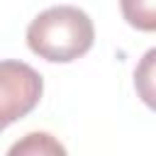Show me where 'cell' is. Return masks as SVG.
<instances>
[{"instance_id":"3","label":"cell","mask_w":156,"mask_h":156,"mask_svg":"<svg viewBox=\"0 0 156 156\" xmlns=\"http://www.w3.org/2000/svg\"><path fill=\"white\" fill-rule=\"evenodd\" d=\"M124 20L141 32L156 29V0H119Z\"/></svg>"},{"instance_id":"2","label":"cell","mask_w":156,"mask_h":156,"mask_svg":"<svg viewBox=\"0 0 156 156\" xmlns=\"http://www.w3.org/2000/svg\"><path fill=\"white\" fill-rule=\"evenodd\" d=\"M44 78L24 61H0V132L27 117L41 100Z\"/></svg>"},{"instance_id":"4","label":"cell","mask_w":156,"mask_h":156,"mask_svg":"<svg viewBox=\"0 0 156 156\" xmlns=\"http://www.w3.org/2000/svg\"><path fill=\"white\" fill-rule=\"evenodd\" d=\"M10 154L17 156V154H29V156H46V154H66V149L46 132H32L27 134L22 141L12 144L10 146Z\"/></svg>"},{"instance_id":"1","label":"cell","mask_w":156,"mask_h":156,"mask_svg":"<svg viewBox=\"0 0 156 156\" xmlns=\"http://www.w3.org/2000/svg\"><path fill=\"white\" fill-rule=\"evenodd\" d=\"M93 41V20L73 5L46 7L27 27V46L51 63H68L85 56Z\"/></svg>"},{"instance_id":"5","label":"cell","mask_w":156,"mask_h":156,"mask_svg":"<svg viewBox=\"0 0 156 156\" xmlns=\"http://www.w3.org/2000/svg\"><path fill=\"white\" fill-rule=\"evenodd\" d=\"M154 56H156V51L151 49V51H146V56H144V61H141V66L136 68V73H134V83H136V88H139V93H141V98L146 100V105H151L154 100V90H151V66H154Z\"/></svg>"}]
</instances>
